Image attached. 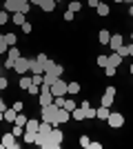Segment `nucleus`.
Masks as SVG:
<instances>
[{"mask_svg": "<svg viewBox=\"0 0 133 149\" xmlns=\"http://www.w3.org/2000/svg\"><path fill=\"white\" fill-rule=\"evenodd\" d=\"M62 131L58 129V127H53L49 134V140H47V147L44 149H60V145H62Z\"/></svg>", "mask_w": 133, "mask_h": 149, "instance_id": "obj_1", "label": "nucleus"}, {"mask_svg": "<svg viewBox=\"0 0 133 149\" xmlns=\"http://www.w3.org/2000/svg\"><path fill=\"white\" fill-rule=\"evenodd\" d=\"M58 109H60V107H56L53 102H51V105H47V107H40V120L53 123V120H56V113H58Z\"/></svg>", "mask_w": 133, "mask_h": 149, "instance_id": "obj_2", "label": "nucleus"}, {"mask_svg": "<svg viewBox=\"0 0 133 149\" xmlns=\"http://www.w3.org/2000/svg\"><path fill=\"white\" fill-rule=\"evenodd\" d=\"M18 58H20V49H18V47H9V51H7V60H5V69H13V65H16Z\"/></svg>", "mask_w": 133, "mask_h": 149, "instance_id": "obj_3", "label": "nucleus"}, {"mask_svg": "<svg viewBox=\"0 0 133 149\" xmlns=\"http://www.w3.org/2000/svg\"><path fill=\"white\" fill-rule=\"evenodd\" d=\"M0 147H2V149H18L20 143H16V136L9 131V134H5V136L0 138Z\"/></svg>", "mask_w": 133, "mask_h": 149, "instance_id": "obj_4", "label": "nucleus"}, {"mask_svg": "<svg viewBox=\"0 0 133 149\" xmlns=\"http://www.w3.org/2000/svg\"><path fill=\"white\" fill-rule=\"evenodd\" d=\"M107 123H109V127L120 129L122 125H124V116H122V113H118V111H111V113H109V118H107Z\"/></svg>", "mask_w": 133, "mask_h": 149, "instance_id": "obj_5", "label": "nucleus"}, {"mask_svg": "<svg viewBox=\"0 0 133 149\" xmlns=\"http://www.w3.org/2000/svg\"><path fill=\"white\" fill-rule=\"evenodd\" d=\"M115 87H107L104 89V96H102V100H100V105L102 107H111L113 105V100H115Z\"/></svg>", "mask_w": 133, "mask_h": 149, "instance_id": "obj_6", "label": "nucleus"}, {"mask_svg": "<svg viewBox=\"0 0 133 149\" xmlns=\"http://www.w3.org/2000/svg\"><path fill=\"white\" fill-rule=\"evenodd\" d=\"M71 120V111H67L64 107H60L56 113V120H53V127H58V125H67Z\"/></svg>", "mask_w": 133, "mask_h": 149, "instance_id": "obj_7", "label": "nucleus"}, {"mask_svg": "<svg viewBox=\"0 0 133 149\" xmlns=\"http://www.w3.org/2000/svg\"><path fill=\"white\" fill-rule=\"evenodd\" d=\"M51 93H53V98L56 96H67V82L62 78H58L53 85H51Z\"/></svg>", "mask_w": 133, "mask_h": 149, "instance_id": "obj_8", "label": "nucleus"}, {"mask_svg": "<svg viewBox=\"0 0 133 149\" xmlns=\"http://www.w3.org/2000/svg\"><path fill=\"white\" fill-rule=\"evenodd\" d=\"M13 71L18 76H25L27 71H29V58H22L20 56L18 60H16V65H13Z\"/></svg>", "mask_w": 133, "mask_h": 149, "instance_id": "obj_9", "label": "nucleus"}, {"mask_svg": "<svg viewBox=\"0 0 133 149\" xmlns=\"http://www.w3.org/2000/svg\"><path fill=\"white\" fill-rule=\"evenodd\" d=\"M29 71L31 74H44V65L38 58H29Z\"/></svg>", "mask_w": 133, "mask_h": 149, "instance_id": "obj_10", "label": "nucleus"}, {"mask_svg": "<svg viewBox=\"0 0 133 149\" xmlns=\"http://www.w3.org/2000/svg\"><path fill=\"white\" fill-rule=\"evenodd\" d=\"M122 45H124V40H122V36H120V33H111V40H109V47H111L113 51H118V49L122 47Z\"/></svg>", "mask_w": 133, "mask_h": 149, "instance_id": "obj_11", "label": "nucleus"}, {"mask_svg": "<svg viewBox=\"0 0 133 149\" xmlns=\"http://www.w3.org/2000/svg\"><path fill=\"white\" fill-rule=\"evenodd\" d=\"M38 129H40V120H36V118H29V120H27V125H25V131L38 134Z\"/></svg>", "mask_w": 133, "mask_h": 149, "instance_id": "obj_12", "label": "nucleus"}, {"mask_svg": "<svg viewBox=\"0 0 133 149\" xmlns=\"http://www.w3.org/2000/svg\"><path fill=\"white\" fill-rule=\"evenodd\" d=\"M0 40H2V42H7L9 47H16L18 36H16V33H2V36H0Z\"/></svg>", "mask_w": 133, "mask_h": 149, "instance_id": "obj_13", "label": "nucleus"}, {"mask_svg": "<svg viewBox=\"0 0 133 149\" xmlns=\"http://www.w3.org/2000/svg\"><path fill=\"white\" fill-rule=\"evenodd\" d=\"M109 113H111V109H109V107H98V109H95V118H100V120H107L109 118Z\"/></svg>", "mask_w": 133, "mask_h": 149, "instance_id": "obj_14", "label": "nucleus"}, {"mask_svg": "<svg viewBox=\"0 0 133 149\" xmlns=\"http://www.w3.org/2000/svg\"><path fill=\"white\" fill-rule=\"evenodd\" d=\"M109 65H111V67H115V69H118V67L122 65V56L118 54V51H113V54L109 56Z\"/></svg>", "mask_w": 133, "mask_h": 149, "instance_id": "obj_15", "label": "nucleus"}, {"mask_svg": "<svg viewBox=\"0 0 133 149\" xmlns=\"http://www.w3.org/2000/svg\"><path fill=\"white\" fill-rule=\"evenodd\" d=\"M95 11H98V16H102V18H104V16H109V13H111V7H109L107 2H100V5L95 7Z\"/></svg>", "mask_w": 133, "mask_h": 149, "instance_id": "obj_16", "label": "nucleus"}, {"mask_svg": "<svg viewBox=\"0 0 133 149\" xmlns=\"http://www.w3.org/2000/svg\"><path fill=\"white\" fill-rule=\"evenodd\" d=\"M16 116H18V111H16L13 107H7V109H5V123H13Z\"/></svg>", "mask_w": 133, "mask_h": 149, "instance_id": "obj_17", "label": "nucleus"}, {"mask_svg": "<svg viewBox=\"0 0 133 149\" xmlns=\"http://www.w3.org/2000/svg\"><path fill=\"white\" fill-rule=\"evenodd\" d=\"M56 5H58V2H56V0H42V5H40V9H42V11H53V9H56Z\"/></svg>", "mask_w": 133, "mask_h": 149, "instance_id": "obj_18", "label": "nucleus"}, {"mask_svg": "<svg viewBox=\"0 0 133 149\" xmlns=\"http://www.w3.org/2000/svg\"><path fill=\"white\" fill-rule=\"evenodd\" d=\"M51 129H53V123H47V120H40V134H47V136H49L51 134Z\"/></svg>", "mask_w": 133, "mask_h": 149, "instance_id": "obj_19", "label": "nucleus"}, {"mask_svg": "<svg viewBox=\"0 0 133 149\" xmlns=\"http://www.w3.org/2000/svg\"><path fill=\"white\" fill-rule=\"evenodd\" d=\"M98 40H100L102 45H109V40H111V31H107V29H102L100 33H98Z\"/></svg>", "mask_w": 133, "mask_h": 149, "instance_id": "obj_20", "label": "nucleus"}, {"mask_svg": "<svg viewBox=\"0 0 133 149\" xmlns=\"http://www.w3.org/2000/svg\"><path fill=\"white\" fill-rule=\"evenodd\" d=\"M71 118L73 120H84V107H76V109L71 111Z\"/></svg>", "mask_w": 133, "mask_h": 149, "instance_id": "obj_21", "label": "nucleus"}, {"mask_svg": "<svg viewBox=\"0 0 133 149\" xmlns=\"http://www.w3.org/2000/svg\"><path fill=\"white\" fill-rule=\"evenodd\" d=\"M11 18H13V25H20V27H22V25H25V22H27L25 13H20V11H16V13H13V16H11Z\"/></svg>", "mask_w": 133, "mask_h": 149, "instance_id": "obj_22", "label": "nucleus"}, {"mask_svg": "<svg viewBox=\"0 0 133 149\" xmlns=\"http://www.w3.org/2000/svg\"><path fill=\"white\" fill-rule=\"evenodd\" d=\"M78 91H80V85H78L76 80H73V82H69V85H67V93H69V96H76Z\"/></svg>", "mask_w": 133, "mask_h": 149, "instance_id": "obj_23", "label": "nucleus"}, {"mask_svg": "<svg viewBox=\"0 0 133 149\" xmlns=\"http://www.w3.org/2000/svg\"><path fill=\"white\" fill-rule=\"evenodd\" d=\"M93 118H95V109L91 105L84 107V120H93Z\"/></svg>", "mask_w": 133, "mask_h": 149, "instance_id": "obj_24", "label": "nucleus"}, {"mask_svg": "<svg viewBox=\"0 0 133 149\" xmlns=\"http://www.w3.org/2000/svg\"><path fill=\"white\" fill-rule=\"evenodd\" d=\"M27 120H29V118H27L25 113H22V111H18V116H16V120H13V125H22V127H25V125H27Z\"/></svg>", "mask_w": 133, "mask_h": 149, "instance_id": "obj_25", "label": "nucleus"}, {"mask_svg": "<svg viewBox=\"0 0 133 149\" xmlns=\"http://www.w3.org/2000/svg\"><path fill=\"white\" fill-rule=\"evenodd\" d=\"M13 136L18 138V136H25V127H22V125H13V131H11Z\"/></svg>", "mask_w": 133, "mask_h": 149, "instance_id": "obj_26", "label": "nucleus"}, {"mask_svg": "<svg viewBox=\"0 0 133 149\" xmlns=\"http://www.w3.org/2000/svg\"><path fill=\"white\" fill-rule=\"evenodd\" d=\"M95 62H98V67L104 69V67L109 65V56H104V54H102V56H98V60H95Z\"/></svg>", "mask_w": 133, "mask_h": 149, "instance_id": "obj_27", "label": "nucleus"}, {"mask_svg": "<svg viewBox=\"0 0 133 149\" xmlns=\"http://www.w3.org/2000/svg\"><path fill=\"white\" fill-rule=\"evenodd\" d=\"M20 87H22V89L27 91V89L31 87V78H27V76H22V78H20Z\"/></svg>", "mask_w": 133, "mask_h": 149, "instance_id": "obj_28", "label": "nucleus"}, {"mask_svg": "<svg viewBox=\"0 0 133 149\" xmlns=\"http://www.w3.org/2000/svg\"><path fill=\"white\" fill-rule=\"evenodd\" d=\"M80 9H82V2H78V0H73V2H69V11H80Z\"/></svg>", "mask_w": 133, "mask_h": 149, "instance_id": "obj_29", "label": "nucleus"}, {"mask_svg": "<svg viewBox=\"0 0 133 149\" xmlns=\"http://www.w3.org/2000/svg\"><path fill=\"white\" fill-rule=\"evenodd\" d=\"M76 102H73V100H71V98H67V100H64V109H67V111H73V109H76Z\"/></svg>", "mask_w": 133, "mask_h": 149, "instance_id": "obj_30", "label": "nucleus"}, {"mask_svg": "<svg viewBox=\"0 0 133 149\" xmlns=\"http://www.w3.org/2000/svg\"><path fill=\"white\" fill-rule=\"evenodd\" d=\"M22 140H25V143H36V134H31V131H25Z\"/></svg>", "mask_w": 133, "mask_h": 149, "instance_id": "obj_31", "label": "nucleus"}, {"mask_svg": "<svg viewBox=\"0 0 133 149\" xmlns=\"http://www.w3.org/2000/svg\"><path fill=\"white\" fill-rule=\"evenodd\" d=\"M104 74H107L109 78H113V76L118 74V69H115V67H111V65H107V67H104Z\"/></svg>", "mask_w": 133, "mask_h": 149, "instance_id": "obj_32", "label": "nucleus"}, {"mask_svg": "<svg viewBox=\"0 0 133 149\" xmlns=\"http://www.w3.org/2000/svg\"><path fill=\"white\" fill-rule=\"evenodd\" d=\"M7 22H9V11L2 9V11H0V25H7Z\"/></svg>", "mask_w": 133, "mask_h": 149, "instance_id": "obj_33", "label": "nucleus"}, {"mask_svg": "<svg viewBox=\"0 0 133 149\" xmlns=\"http://www.w3.org/2000/svg\"><path fill=\"white\" fill-rule=\"evenodd\" d=\"M27 91L31 93V96H38V93H40V87H38V85H33V82H31V87L27 89Z\"/></svg>", "mask_w": 133, "mask_h": 149, "instance_id": "obj_34", "label": "nucleus"}, {"mask_svg": "<svg viewBox=\"0 0 133 149\" xmlns=\"http://www.w3.org/2000/svg\"><path fill=\"white\" fill-rule=\"evenodd\" d=\"M89 136H80V147H84V149H89Z\"/></svg>", "mask_w": 133, "mask_h": 149, "instance_id": "obj_35", "label": "nucleus"}, {"mask_svg": "<svg viewBox=\"0 0 133 149\" xmlns=\"http://www.w3.org/2000/svg\"><path fill=\"white\" fill-rule=\"evenodd\" d=\"M73 18H76V13L67 9V11H64V20H67V22H71V20H73Z\"/></svg>", "mask_w": 133, "mask_h": 149, "instance_id": "obj_36", "label": "nucleus"}, {"mask_svg": "<svg viewBox=\"0 0 133 149\" xmlns=\"http://www.w3.org/2000/svg\"><path fill=\"white\" fill-rule=\"evenodd\" d=\"M118 54L120 56H129V45H122L120 49H118Z\"/></svg>", "mask_w": 133, "mask_h": 149, "instance_id": "obj_37", "label": "nucleus"}, {"mask_svg": "<svg viewBox=\"0 0 133 149\" xmlns=\"http://www.w3.org/2000/svg\"><path fill=\"white\" fill-rule=\"evenodd\" d=\"M13 109H16V111H22V109H25V105H22L20 100H16V102H13Z\"/></svg>", "mask_w": 133, "mask_h": 149, "instance_id": "obj_38", "label": "nucleus"}, {"mask_svg": "<svg viewBox=\"0 0 133 149\" xmlns=\"http://www.w3.org/2000/svg\"><path fill=\"white\" fill-rule=\"evenodd\" d=\"M7 85H9V82H7V78H5V76H0V91H2V89H7Z\"/></svg>", "mask_w": 133, "mask_h": 149, "instance_id": "obj_39", "label": "nucleus"}, {"mask_svg": "<svg viewBox=\"0 0 133 149\" xmlns=\"http://www.w3.org/2000/svg\"><path fill=\"white\" fill-rule=\"evenodd\" d=\"M7 51H9V45H7V42H2V40H0V54H7Z\"/></svg>", "mask_w": 133, "mask_h": 149, "instance_id": "obj_40", "label": "nucleus"}, {"mask_svg": "<svg viewBox=\"0 0 133 149\" xmlns=\"http://www.w3.org/2000/svg\"><path fill=\"white\" fill-rule=\"evenodd\" d=\"M22 31H25V33H31V22H29V20L22 25Z\"/></svg>", "mask_w": 133, "mask_h": 149, "instance_id": "obj_41", "label": "nucleus"}, {"mask_svg": "<svg viewBox=\"0 0 133 149\" xmlns=\"http://www.w3.org/2000/svg\"><path fill=\"white\" fill-rule=\"evenodd\" d=\"M87 5H89V7H91V9H95V7L100 5V0H87Z\"/></svg>", "mask_w": 133, "mask_h": 149, "instance_id": "obj_42", "label": "nucleus"}, {"mask_svg": "<svg viewBox=\"0 0 133 149\" xmlns=\"http://www.w3.org/2000/svg\"><path fill=\"white\" fill-rule=\"evenodd\" d=\"M36 58H38V60L42 62V65H44V62H47V60H49V58H47V54H38V56H36Z\"/></svg>", "mask_w": 133, "mask_h": 149, "instance_id": "obj_43", "label": "nucleus"}, {"mask_svg": "<svg viewBox=\"0 0 133 149\" xmlns=\"http://www.w3.org/2000/svg\"><path fill=\"white\" fill-rule=\"evenodd\" d=\"M89 149H102V143H89Z\"/></svg>", "mask_w": 133, "mask_h": 149, "instance_id": "obj_44", "label": "nucleus"}, {"mask_svg": "<svg viewBox=\"0 0 133 149\" xmlns=\"http://www.w3.org/2000/svg\"><path fill=\"white\" fill-rule=\"evenodd\" d=\"M5 109H7V105H5V100L0 98V111H5Z\"/></svg>", "mask_w": 133, "mask_h": 149, "instance_id": "obj_45", "label": "nucleus"}, {"mask_svg": "<svg viewBox=\"0 0 133 149\" xmlns=\"http://www.w3.org/2000/svg\"><path fill=\"white\" fill-rule=\"evenodd\" d=\"M29 5H38L40 7V5H42V0H29Z\"/></svg>", "mask_w": 133, "mask_h": 149, "instance_id": "obj_46", "label": "nucleus"}, {"mask_svg": "<svg viewBox=\"0 0 133 149\" xmlns=\"http://www.w3.org/2000/svg\"><path fill=\"white\" fill-rule=\"evenodd\" d=\"M129 56H133V42L129 45Z\"/></svg>", "mask_w": 133, "mask_h": 149, "instance_id": "obj_47", "label": "nucleus"}, {"mask_svg": "<svg viewBox=\"0 0 133 149\" xmlns=\"http://www.w3.org/2000/svg\"><path fill=\"white\" fill-rule=\"evenodd\" d=\"M129 16H131V18H133V5L129 7Z\"/></svg>", "mask_w": 133, "mask_h": 149, "instance_id": "obj_48", "label": "nucleus"}, {"mask_svg": "<svg viewBox=\"0 0 133 149\" xmlns=\"http://www.w3.org/2000/svg\"><path fill=\"white\" fill-rule=\"evenodd\" d=\"M115 2H118V5H120V2H124V0H115Z\"/></svg>", "mask_w": 133, "mask_h": 149, "instance_id": "obj_49", "label": "nucleus"}, {"mask_svg": "<svg viewBox=\"0 0 133 149\" xmlns=\"http://www.w3.org/2000/svg\"><path fill=\"white\" fill-rule=\"evenodd\" d=\"M124 2H131V5H133V0H124Z\"/></svg>", "mask_w": 133, "mask_h": 149, "instance_id": "obj_50", "label": "nucleus"}, {"mask_svg": "<svg viewBox=\"0 0 133 149\" xmlns=\"http://www.w3.org/2000/svg\"><path fill=\"white\" fill-rule=\"evenodd\" d=\"M0 76H2V67H0Z\"/></svg>", "mask_w": 133, "mask_h": 149, "instance_id": "obj_51", "label": "nucleus"}, {"mask_svg": "<svg viewBox=\"0 0 133 149\" xmlns=\"http://www.w3.org/2000/svg\"><path fill=\"white\" fill-rule=\"evenodd\" d=\"M131 74H133V65H131Z\"/></svg>", "mask_w": 133, "mask_h": 149, "instance_id": "obj_52", "label": "nucleus"}, {"mask_svg": "<svg viewBox=\"0 0 133 149\" xmlns=\"http://www.w3.org/2000/svg\"><path fill=\"white\" fill-rule=\"evenodd\" d=\"M131 42H133V33H131Z\"/></svg>", "mask_w": 133, "mask_h": 149, "instance_id": "obj_53", "label": "nucleus"}]
</instances>
